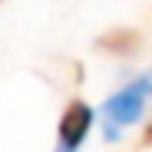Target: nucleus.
I'll return each instance as SVG.
<instances>
[{
    "mask_svg": "<svg viewBox=\"0 0 152 152\" xmlns=\"http://www.w3.org/2000/svg\"><path fill=\"white\" fill-rule=\"evenodd\" d=\"M89 126H93V109L86 103H69L63 119H60V145L76 152V145H80L83 136L89 132Z\"/></svg>",
    "mask_w": 152,
    "mask_h": 152,
    "instance_id": "nucleus-2",
    "label": "nucleus"
},
{
    "mask_svg": "<svg viewBox=\"0 0 152 152\" xmlns=\"http://www.w3.org/2000/svg\"><path fill=\"white\" fill-rule=\"evenodd\" d=\"M145 93H149V80H136L132 86H126V89H119L116 96L106 99V106H103V113H106V139H116L122 126H129V122H136L142 116Z\"/></svg>",
    "mask_w": 152,
    "mask_h": 152,
    "instance_id": "nucleus-1",
    "label": "nucleus"
},
{
    "mask_svg": "<svg viewBox=\"0 0 152 152\" xmlns=\"http://www.w3.org/2000/svg\"><path fill=\"white\" fill-rule=\"evenodd\" d=\"M60 152H69V149H63V145H60Z\"/></svg>",
    "mask_w": 152,
    "mask_h": 152,
    "instance_id": "nucleus-3",
    "label": "nucleus"
}]
</instances>
